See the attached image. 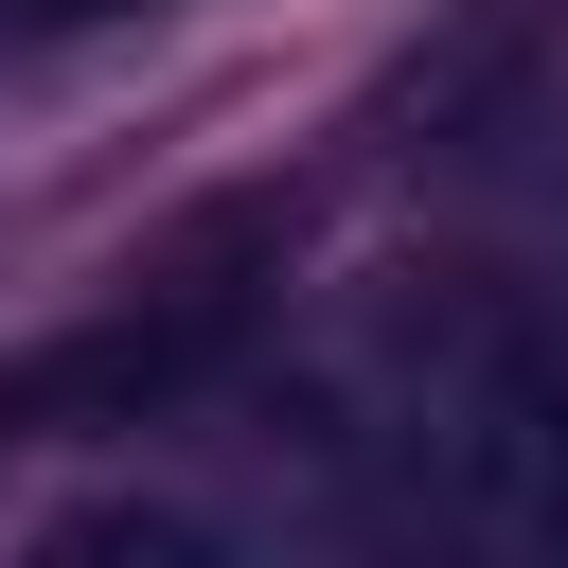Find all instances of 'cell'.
<instances>
[{"mask_svg":"<svg viewBox=\"0 0 568 568\" xmlns=\"http://www.w3.org/2000/svg\"><path fill=\"white\" fill-rule=\"evenodd\" d=\"M302 426L355 532L568 550V302H408L320 373Z\"/></svg>","mask_w":568,"mask_h":568,"instance_id":"cell-1","label":"cell"},{"mask_svg":"<svg viewBox=\"0 0 568 568\" xmlns=\"http://www.w3.org/2000/svg\"><path fill=\"white\" fill-rule=\"evenodd\" d=\"M231 337H248V302H231V284H178V302H124L106 337L18 355V373H0V462H36V444H71V426H160L178 390H213Z\"/></svg>","mask_w":568,"mask_h":568,"instance_id":"cell-2","label":"cell"},{"mask_svg":"<svg viewBox=\"0 0 568 568\" xmlns=\"http://www.w3.org/2000/svg\"><path fill=\"white\" fill-rule=\"evenodd\" d=\"M18 36H71V18H142V0H0Z\"/></svg>","mask_w":568,"mask_h":568,"instance_id":"cell-3","label":"cell"}]
</instances>
